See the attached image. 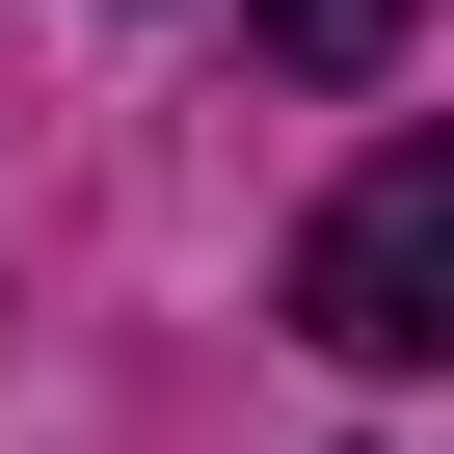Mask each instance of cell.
Wrapping results in <instances>:
<instances>
[{"label":"cell","mask_w":454,"mask_h":454,"mask_svg":"<svg viewBox=\"0 0 454 454\" xmlns=\"http://www.w3.org/2000/svg\"><path fill=\"white\" fill-rule=\"evenodd\" d=\"M294 348H348V374H427L454 348V134H374L348 160V214L294 241Z\"/></svg>","instance_id":"cell-1"},{"label":"cell","mask_w":454,"mask_h":454,"mask_svg":"<svg viewBox=\"0 0 454 454\" xmlns=\"http://www.w3.org/2000/svg\"><path fill=\"white\" fill-rule=\"evenodd\" d=\"M401 27H427V0H241V54H268V81H321V107H348V81H401Z\"/></svg>","instance_id":"cell-2"}]
</instances>
